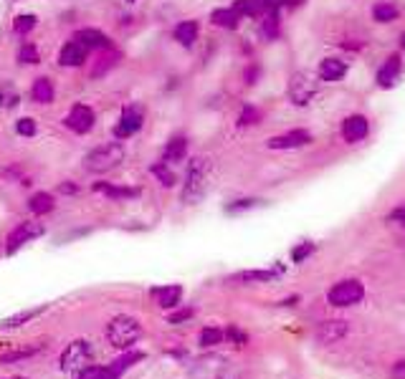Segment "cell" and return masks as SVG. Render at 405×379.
Here are the masks:
<instances>
[{
  "mask_svg": "<svg viewBox=\"0 0 405 379\" xmlns=\"http://www.w3.org/2000/svg\"><path fill=\"white\" fill-rule=\"evenodd\" d=\"M58 190H61L63 195H74V192H76V185H71V182H63V185H61V187H58Z\"/></svg>",
  "mask_w": 405,
  "mask_h": 379,
  "instance_id": "47",
  "label": "cell"
},
{
  "mask_svg": "<svg viewBox=\"0 0 405 379\" xmlns=\"http://www.w3.org/2000/svg\"><path fill=\"white\" fill-rule=\"evenodd\" d=\"M18 101H20V94L15 91V86H13L11 81L0 84V107L13 109V107H18Z\"/></svg>",
  "mask_w": 405,
  "mask_h": 379,
  "instance_id": "28",
  "label": "cell"
},
{
  "mask_svg": "<svg viewBox=\"0 0 405 379\" xmlns=\"http://www.w3.org/2000/svg\"><path fill=\"white\" fill-rule=\"evenodd\" d=\"M127 3H134V0H127Z\"/></svg>",
  "mask_w": 405,
  "mask_h": 379,
  "instance_id": "51",
  "label": "cell"
},
{
  "mask_svg": "<svg viewBox=\"0 0 405 379\" xmlns=\"http://www.w3.org/2000/svg\"><path fill=\"white\" fill-rule=\"evenodd\" d=\"M373 18L378 20V23H390V20L398 18V8L392 6V3H378V6L373 8Z\"/></svg>",
  "mask_w": 405,
  "mask_h": 379,
  "instance_id": "29",
  "label": "cell"
},
{
  "mask_svg": "<svg viewBox=\"0 0 405 379\" xmlns=\"http://www.w3.org/2000/svg\"><path fill=\"white\" fill-rule=\"evenodd\" d=\"M264 36L266 38H276L278 36V15H276V13H266V18H264Z\"/></svg>",
  "mask_w": 405,
  "mask_h": 379,
  "instance_id": "38",
  "label": "cell"
},
{
  "mask_svg": "<svg viewBox=\"0 0 405 379\" xmlns=\"http://www.w3.org/2000/svg\"><path fill=\"white\" fill-rule=\"evenodd\" d=\"M256 202L259 200H253V197H246V200H236V202H231L228 205V213H243V210H251V208H256Z\"/></svg>",
  "mask_w": 405,
  "mask_h": 379,
  "instance_id": "43",
  "label": "cell"
},
{
  "mask_svg": "<svg viewBox=\"0 0 405 379\" xmlns=\"http://www.w3.org/2000/svg\"><path fill=\"white\" fill-rule=\"evenodd\" d=\"M142 339V324L134 316H114L107 326V341L117 349H132Z\"/></svg>",
  "mask_w": 405,
  "mask_h": 379,
  "instance_id": "2",
  "label": "cell"
},
{
  "mask_svg": "<svg viewBox=\"0 0 405 379\" xmlns=\"http://www.w3.org/2000/svg\"><path fill=\"white\" fill-rule=\"evenodd\" d=\"M253 79H259V69H256V66H251V69L246 71V81L253 84Z\"/></svg>",
  "mask_w": 405,
  "mask_h": 379,
  "instance_id": "48",
  "label": "cell"
},
{
  "mask_svg": "<svg viewBox=\"0 0 405 379\" xmlns=\"http://www.w3.org/2000/svg\"><path fill=\"white\" fill-rule=\"evenodd\" d=\"M18 61H20V63H38V61H41V56H38L36 46H31V44L20 46V51H18Z\"/></svg>",
  "mask_w": 405,
  "mask_h": 379,
  "instance_id": "39",
  "label": "cell"
},
{
  "mask_svg": "<svg viewBox=\"0 0 405 379\" xmlns=\"http://www.w3.org/2000/svg\"><path fill=\"white\" fill-rule=\"evenodd\" d=\"M345 74H347V63L340 61V58H324V61L319 63V79L327 84L340 81Z\"/></svg>",
  "mask_w": 405,
  "mask_h": 379,
  "instance_id": "17",
  "label": "cell"
},
{
  "mask_svg": "<svg viewBox=\"0 0 405 379\" xmlns=\"http://www.w3.org/2000/svg\"><path fill=\"white\" fill-rule=\"evenodd\" d=\"M281 271H240L228 278L231 284H269L278 276Z\"/></svg>",
  "mask_w": 405,
  "mask_h": 379,
  "instance_id": "18",
  "label": "cell"
},
{
  "mask_svg": "<svg viewBox=\"0 0 405 379\" xmlns=\"http://www.w3.org/2000/svg\"><path fill=\"white\" fill-rule=\"evenodd\" d=\"M139 359H142V354H139V352H129V354H124V357H120V359L114 361V364L109 366V372H112L114 377H120L124 369H129L132 364H137Z\"/></svg>",
  "mask_w": 405,
  "mask_h": 379,
  "instance_id": "31",
  "label": "cell"
},
{
  "mask_svg": "<svg viewBox=\"0 0 405 379\" xmlns=\"http://www.w3.org/2000/svg\"><path fill=\"white\" fill-rule=\"evenodd\" d=\"M281 3H286V0H281Z\"/></svg>",
  "mask_w": 405,
  "mask_h": 379,
  "instance_id": "53",
  "label": "cell"
},
{
  "mask_svg": "<svg viewBox=\"0 0 405 379\" xmlns=\"http://www.w3.org/2000/svg\"><path fill=\"white\" fill-rule=\"evenodd\" d=\"M261 119V112L259 109H253V107H246L243 112H240L238 117V126H251V124H259Z\"/></svg>",
  "mask_w": 405,
  "mask_h": 379,
  "instance_id": "37",
  "label": "cell"
},
{
  "mask_svg": "<svg viewBox=\"0 0 405 379\" xmlns=\"http://www.w3.org/2000/svg\"><path fill=\"white\" fill-rule=\"evenodd\" d=\"M86 53H89L86 46H82L79 41H69V44L58 51V63H61V66H82V63L86 61Z\"/></svg>",
  "mask_w": 405,
  "mask_h": 379,
  "instance_id": "15",
  "label": "cell"
},
{
  "mask_svg": "<svg viewBox=\"0 0 405 379\" xmlns=\"http://www.w3.org/2000/svg\"><path fill=\"white\" fill-rule=\"evenodd\" d=\"M46 311H49V306H36V309L18 311V314L8 316L6 321L0 324V326H3V328H18V326H23V324L33 321V319H38V316H41V314H46Z\"/></svg>",
  "mask_w": 405,
  "mask_h": 379,
  "instance_id": "20",
  "label": "cell"
},
{
  "mask_svg": "<svg viewBox=\"0 0 405 379\" xmlns=\"http://www.w3.org/2000/svg\"><path fill=\"white\" fill-rule=\"evenodd\" d=\"M36 23H38V18L33 15V13H25V15H18V18L13 20V31L15 33H31L33 28H36Z\"/></svg>",
  "mask_w": 405,
  "mask_h": 379,
  "instance_id": "32",
  "label": "cell"
},
{
  "mask_svg": "<svg viewBox=\"0 0 405 379\" xmlns=\"http://www.w3.org/2000/svg\"><path fill=\"white\" fill-rule=\"evenodd\" d=\"M94 121H96L94 109L86 107V104H74V107H71V112L66 114L63 124L69 126L71 132H76V134H86V132H91Z\"/></svg>",
  "mask_w": 405,
  "mask_h": 379,
  "instance_id": "8",
  "label": "cell"
},
{
  "mask_svg": "<svg viewBox=\"0 0 405 379\" xmlns=\"http://www.w3.org/2000/svg\"><path fill=\"white\" fill-rule=\"evenodd\" d=\"M74 41H79L86 48H109V36H104L101 31H94V28H84L74 36Z\"/></svg>",
  "mask_w": 405,
  "mask_h": 379,
  "instance_id": "19",
  "label": "cell"
},
{
  "mask_svg": "<svg viewBox=\"0 0 405 379\" xmlns=\"http://www.w3.org/2000/svg\"><path fill=\"white\" fill-rule=\"evenodd\" d=\"M365 298V286L357 278H347V281H340L332 288L327 291V301L337 309H347V306H354Z\"/></svg>",
  "mask_w": 405,
  "mask_h": 379,
  "instance_id": "5",
  "label": "cell"
},
{
  "mask_svg": "<svg viewBox=\"0 0 405 379\" xmlns=\"http://www.w3.org/2000/svg\"><path fill=\"white\" fill-rule=\"evenodd\" d=\"M314 94H316V81H311L309 76H307V74L291 76V81H289L291 104H297V107H307Z\"/></svg>",
  "mask_w": 405,
  "mask_h": 379,
  "instance_id": "9",
  "label": "cell"
},
{
  "mask_svg": "<svg viewBox=\"0 0 405 379\" xmlns=\"http://www.w3.org/2000/svg\"><path fill=\"white\" fill-rule=\"evenodd\" d=\"M195 38H198V23L195 20H185V23H180L175 28V41L180 46H193L195 44Z\"/></svg>",
  "mask_w": 405,
  "mask_h": 379,
  "instance_id": "25",
  "label": "cell"
},
{
  "mask_svg": "<svg viewBox=\"0 0 405 379\" xmlns=\"http://www.w3.org/2000/svg\"><path fill=\"white\" fill-rule=\"evenodd\" d=\"M188 154V139L185 137H172L162 152V162H180Z\"/></svg>",
  "mask_w": 405,
  "mask_h": 379,
  "instance_id": "22",
  "label": "cell"
},
{
  "mask_svg": "<svg viewBox=\"0 0 405 379\" xmlns=\"http://www.w3.org/2000/svg\"><path fill=\"white\" fill-rule=\"evenodd\" d=\"M38 354V347H31V349H18V352H11V354H3L0 357V364H11V361H20V359H28Z\"/></svg>",
  "mask_w": 405,
  "mask_h": 379,
  "instance_id": "35",
  "label": "cell"
},
{
  "mask_svg": "<svg viewBox=\"0 0 405 379\" xmlns=\"http://www.w3.org/2000/svg\"><path fill=\"white\" fill-rule=\"evenodd\" d=\"M367 132H370V126H367V119L362 114H354V117H347V119L342 121V137H345V142H349V145L362 142V139L367 137Z\"/></svg>",
  "mask_w": 405,
  "mask_h": 379,
  "instance_id": "11",
  "label": "cell"
},
{
  "mask_svg": "<svg viewBox=\"0 0 405 379\" xmlns=\"http://www.w3.org/2000/svg\"><path fill=\"white\" fill-rule=\"evenodd\" d=\"M11 3H18V0H11Z\"/></svg>",
  "mask_w": 405,
  "mask_h": 379,
  "instance_id": "52",
  "label": "cell"
},
{
  "mask_svg": "<svg viewBox=\"0 0 405 379\" xmlns=\"http://www.w3.org/2000/svg\"><path fill=\"white\" fill-rule=\"evenodd\" d=\"M94 190L96 192H104V195L112 197V200H129V197H139L137 187H117V185H109V182H96Z\"/></svg>",
  "mask_w": 405,
  "mask_h": 379,
  "instance_id": "23",
  "label": "cell"
},
{
  "mask_svg": "<svg viewBox=\"0 0 405 379\" xmlns=\"http://www.w3.org/2000/svg\"><path fill=\"white\" fill-rule=\"evenodd\" d=\"M314 251H316V246L307 240V243H302V246H297L294 251H291V258H294V263H304V260L309 258Z\"/></svg>",
  "mask_w": 405,
  "mask_h": 379,
  "instance_id": "36",
  "label": "cell"
},
{
  "mask_svg": "<svg viewBox=\"0 0 405 379\" xmlns=\"http://www.w3.org/2000/svg\"><path fill=\"white\" fill-rule=\"evenodd\" d=\"M233 11L238 13V15H259V8H256L253 0H236Z\"/></svg>",
  "mask_w": 405,
  "mask_h": 379,
  "instance_id": "42",
  "label": "cell"
},
{
  "mask_svg": "<svg viewBox=\"0 0 405 379\" xmlns=\"http://www.w3.org/2000/svg\"><path fill=\"white\" fill-rule=\"evenodd\" d=\"M193 314H195L193 309H180V311H175V314L167 316V321H170V324H183V321H188V319H193Z\"/></svg>",
  "mask_w": 405,
  "mask_h": 379,
  "instance_id": "44",
  "label": "cell"
},
{
  "mask_svg": "<svg viewBox=\"0 0 405 379\" xmlns=\"http://www.w3.org/2000/svg\"><path fill=\"white\" fill-rule=\"evenodd\" d=\"M400 69H403V63H400V56H390L378 71V86L380 88H390L392 84L398 81L400 76Z\"/></svg>",
  "mask_w": 405,
  "mask_h": 379,
  "instance_id": "16",
  "label": "cell"
},
{
  "mask_svg": "<svg viewBox=\"0 0 405 379\" xmlns=\"http://www.w3.org/2000/svg\"><path fill=\"white\" fill-rule=\"evenodd\" d=\"M145 121V114L139 107H127L120 117V124L114 126V137L117 139H127L132 137L134 132H139V126Z\"/></svg>",
  "mask_w": 405,
  "mask_h": 379,
  "instance_id": "10",
  "label": "cell"
},
{
  "mask_svg": "<svg viewBox=\"0 0 405 379\" xmlns=\"http://www.w3.org/2000/svg\"><path fill=\"white\" fill-rule=\"evenodd\" d=\"M15 132H18L20 137H33V134H36V121H33L31 117H23V119L15 121Z\"/></svg>",
  "mask_w": 405,
  "mask_h": 379,
  "instance_id": "41",
  "label": "cell"
},
{
  "mask_svg": "<svg viewBox=\"0 0 405 379\" xmlns=\"http://www.w3.org/2000/svg\"><path fill=\"white\" fill-rule=\"evenodd\" d=\"M210 20H213L215 25H221V28H228V31H233V28H238L240 15L233 11V8H218V11H213Z\"/></svg>",
  "mask_w": 405,
  "mask_h": 379,
  "instance_id": "24",
  "label": "cell"
},
{
  "mask_svg": "<svg viewBox=\"0 0 405 379\" xmlns=\"http://www.w3.org/2000/svg\"><path fill=\"white\" fill-rule=\"evenodd\" d=\"M190 377L193 379H226L228 361L218 354H202L190 364Z\"/></svg>",
  "mask_w": 405,
  "mask_h": 379,
  "instance_id": "6",
  "label": "cell"
},
{
  "mask_svg": "<svg viewBox=\"0 0 405 379\" xmlns=\"http://www.w3.org/2000/svg\"><path fill=\"white\" fill-rule=\"evenodd\" d=\"M120 61V53H101L99 58H96V63H94V69H91V76L94 79H99V76H104L109 69H112L114 63Z\"/></svg>",
  "mask_w": 405,
  "mask_h": 379,
  "instance_id": "30",
  "label": "cell"
},
{
  "mask_svg": "<svg viewBox=\"0 0 405 379\" xmlns=\"http://www.w3.org/2000/svg\"><path fill=\"white\" fill-rule=\"evenodd\" d=\"M223 334H226V339L233 344V347H246L248 344V336L240 331L236 324H228V328H223Z\"/></svg>",
  "mask_w": 405,
  "mask_h": 379,
  "instance_id": "34",
  "label": "cell"
},
{
  "mask_svg": "<svg viewBox=\"0 0 405 379\" xmlns=\"http://www.w3.org/2000/svg\"><path fill=\"white\" fill-rule=\"evenodd\" d=\"M152 175L158 177V180L165 185V187H172V185H175V172L167 170V162L155 164V167H152Z\"/></svg>",
  "mask_w": 405,
  "mask_h": 379,
  "instance_id": "33",
  "label": "cell"
},
{
  "mask_svg": "<svg viewBox=\"0 0 405 379\" xmlns=\"http://www.w3.org/2000/svg\"><path fill=\"white\" fill-rule=\"evenodd\" d=\"M79 379H117L109 369H99V366H89L79 374Z\"/></svg>",
  "mask_w": 405,
  "mask_h": 379,
  "instance_id": "40",
  "label": "cell"
},
{
  "mask_svg": "<svg viewBox=\"0 0 405 379\" xmlns=\"http://www.w3.org/2000/svg\"><path fill=\"white\" fill-rule=\"evenodd\" d=\"M91 361H94V349H91V341L76 339L61 352L58 364H61V372H66V374H82L84 369H89V366H91Z\"/></svg>",
  "mask_w": 405,
  "mask_h": 379,
  "instance_id": "4",
  "label": "cell"
},
{
  "mask_svg": "<svg viewBox=\"0 0 405 379\" xmlns=\"http://www.w3.org/2000/svg\"><path fill=\"white\" fill-rule=\"evenodd\" d=\"M223 339H226V334H223V328L218 326H205L200 331V336H198V341H200V347H218V344H223Z\"/></svg>",
  "mask_w": 405,
  "mask_h": 379,
  "instance_id": "27",
  "label": "cell"
},
{
  "mask_svg": "<svg viewBox=\"0 0 405 379\" xmlns=\"http://www.w3.org/2000/svg\"><path fill=\"white\" fill-rule=\"evenodd\" d=\"M210 177H213V167H210V159L195 157L188 164V175H185L183 185V202L185 205H195L205 197L210 187Z\"/></svg>",
  "mask_w": 405,
  "mask_h": 379,
  "instance_id": "1",
  "label": "cell"
},
{
  "mask_svg": "<svg viewBox=\"0 0 405 379\" xmlns=\"http://www.w3.org/2000/svg\"><path fill=\"white\" fill-rule=\"evenodd\" d=\"M28 208H31L33 215H46L56 208V200H53V195H49V192H36V195L31 197V202H28Z\"/></svg>",
  "mask_w": 405,
  "mask_h": 379,
  "instance_id": "26",
  "label": "cell"
},
{
  "mask_svg": "<svg viewBox=\"0 0 405 379\" xmlns=\"http://www.w3.org/2000/svg\"><path fill=\"white\" fill-rule=\"evenodd\" d=\"M259 13H276V8L281 6V0H253Z\"/></svg>",
  "mask_w": 405,
  "mask_h": 379,
  "instance_id": "45",
  "label": "cell"
},
{
  "mask_svg": "<svg viewBox=\"0 0 405 379\" xmlns=\"http://www.w3.org/2000/svg\"><path fill=\"white\" fill-rule=\"evenodd\" d=\"M8 379H25V377H8Z\"/></svg>",
  "mask_w": 405,
  "mask_h": 379,
  "instance_id": "49",
  "label": "cell"
},
{
  "mask_svg": "<svg viewBox=\"0 0 405 379\" xmlns=\"http://www.w3.org/2000/svg\"><path fill=\"white\" fill-rule=\"evenodd\" d=\"M46 233V227L36 220H25L20 222L11 235H8V246H6V253H15L18 248H23L25 243H31V240L41 238Z\"/></svg>",
  "mask_w": 405,
  "mask_h": 379,
  "instance_id": "7",
  "label": "cell"
},
{
  "mask_svg": "<svg viewBox=\"0 0 405 379\" xmlns=\"http://www.w3.org/2000/svg\"><path fill=\"white\" fill-rule=\"evenodd\" d=\"M403 48H405V36H403Z\"/></svg>",
  "mask_w": 405,
  "mask_h": 379,
  "instance_id": "50",
  "label": "cell"
},
{
  "mask_svg": "<svg viewBox=\"0 0 405 379\" xmlns=\"http://www.w3.org/2000/svg\"><path fill=\"white\" fill-rule=\"evenodd\" d=\"M309 142H311L309 132H304V129H294V132L271 137V139H269V147H271V149H297V147L309 145Z\"/></svg>",
  "mask_w": 405,
  "mask_h": 379,
  "instance_id": "12",
  "label": "cell"
},
{
  "mask_svg": "<svg viewBox=\"0 0 405 379\" xmlns=\"http://www.w3.org/2000/svg\"><path fill=\"white\" fill-rule=\"evenodd\" d=\"M124 159V147L120 142H107V145L94 147L84 157V170L94 172V175H101V172H109L114 167H120V162Z\"/></svg>",
  "mask_w": 405,
  "mask_h": 379,
  "instance_id": "3",
  "label": "cell"
},
{
  "mask_svg": "<svg viewBox=\"0 0 405 379\" xmlns=\"http://www.w3.org/2000/svg\"><path fill=\"white\" fill-rule=\"evenodd\" d=\"M152 298L160 309H177L180 298H183V288L180 286H160V288H152Z\"/></svg>",
  "mask_w": 405,
  "mask_h": 379,
  "instance_id": "14",
  "label": "cell"
},
{
  "mask_svg": "<svg viewBox=\"0 0 405 379\" xmlns=\"http://www.w3.org/2000/svg\"><path fill=\"white\" fill-rule=\"evenodd\" d=\"M53 96H56V91H53V84H51V79L41 76V79H36V81H33L31 99L36 101V104H51V101H53Z\"/></svg>",
  "mask_w": 405,
  "mask_h": 379,
  "instance_id": "21",
  "label": "cell"
},
{
  "mask_svg": "<svg viewBox=\"0 0 405 379\" xmlns=\"http://www.w3.org/2000/svg\"><path fill=\"white\" fill-rule=\"evenodd\" d=\"M387 220L390 222H403L405 225V202H400L398 208H392L390 215H387Z\"/></svg>",
  "mask_w": 405,
  "mask_h": 379,
  "instance_id": "46",
  "label": "cell"
},
{
  "mask_svg": "<svg viewBox=\"0 0 405 379\" xmlns=\"http://www.w3.org/2000/svg\"><path fill=\"white\" fill-rule=\"evenodd\" d=\"M345 334H347V321H342V319H329V321H322L316 326V339L322 344H335Z\"/></svg>",
  "mask_w": 405,
  "mask_h": 379,
  "instance_id": "13",
  "label": "cell"
}]
</instances>
